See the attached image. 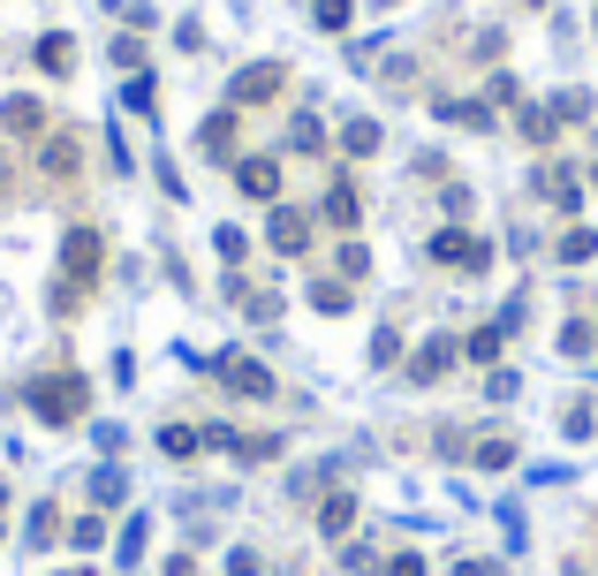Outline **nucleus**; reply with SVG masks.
Returning <instances> with one entry per match:
<instances>
[{"label": "nucleus", "instance_id": "1", "mask_svg": "<svg viewBox=\"0 0 598 576\" xmlns=\"http://www.w3.org/2000/svg\"><path fill=\"white\" fill-rule=\"evenodd\" d=\"M99 266H107L99 228H69V243H61V288H53V311H76V303H84V288L99 281Z\"/></svg>", "mask_w": 598, "mask_h": 576}, {"label": "nucleus", "instance_id": "2", "mask_svg": "<svg viewBox=\"0 0 598 576\" xmlns=\"http://www.w3.org/2000/svg\"><path fill=\"white\" fill-rule=\"evenodd\" d=\"M84 403H91V387H84L76 372H46V380H30V410H38L46 425H76Z\"/></svg>", "mask_w": 598, "mask_h": 576}, {"label": "nucleus", "instance_id": "3", "mask_svg": "<svg viewBox=\"0 0 598 576\" xmlns=\"http://www.w3.org/2000/svg\"><path fill=\"white\" fill-rule=\"evenodd\" d=\"M289 92V61H258V69H243L235 84H228V107L243 115V107H266V99H281Z\"/></svg>", "mask_w": 598, "mask_h": 576}, {"label": "nucleus", "instance_id": "4", "mask_svg": "<svg viewBox=\"0 0 598 576\" xmlns=\"http://www.w3.org/2000/svg\"><path fill=\"white\" fill-rule=\"evenodd\" d=\"M432 259H440V266H469V274L492 266V251H485L469 228H440V236H432Z\"/></svg>", "mask_w": 598, "mask_h": 576}, {"label": "nucleus", "instance_id": "5", "mask_svg": "<svg viewBox=\"0 0 598 576\" xmlns=\"http://www.w3.org/2000/svg\"><path fill=\"white\" fill-rule=\"evenodd\" d=\"M220 380H228V395H243V403H273V372H266V364H251V357H228V364H220Z\"/></svg>", "mask_w": 598, "mask_h": 576}, {"label": "nucleus", "instance_id": "6", "mask_svg": "<svg viewBox=\"0 0 598 576\" xmlns=\"http://www.w3.org/2000/svg\"><path fill=\"white\" fill-rule=\"evenodd\" d=\"M266 243H273V251H289V259H303V251H310V220H303L296 205H273V220H266Z\"/></svg>", "mask_w": 598, "mask_h": 576}, {"label": "nucleus", "instance_id": "7", "mask_svg": "<svg viewBox=\"0 0 598 576\" xmlns=\"http://www.w3.org/2000/svg\"><path fill=\"white\" fill-rule=\"evenodd\" d=\"M454 357H462V341H454V334H432V341H425V357L410 364V380H448Z\"/></svg>", "mask_w": 598, "mask_h": 576}, {"label": "nucleus", "instance_id": "8", "mask_svg": "<svg viewBox=\"0 0 598 576\" xmlns=\"http://www.w3.org/2000/svg\"><path fill=\"white\" fill-rule=\"evenodd\" d=\"M235 182H243V197H266V205H273V197H281V159H243Z\"/></svg>", "mask_w": 598, "mask_h": 576}, {"label": "nucleus", "instance_id": "9", "mask_svg": "<svg viewBox=\"0 0 598 576\" xmlns=\"http://www.w3.org/2000/svg\"><path fill=\"white\" fill-rule=\"evenodd\" d=\"M38 69H46V76H69V69H76V38H69V31H46V38H38Z\"/></svg>", "mask_w": 598, "mask_h": 576}, {"label": "nucleus", "instance_id": "10", "mask_svg": "<svg viewBox=\"0 0 598 576\" xmlns=\"http://www.w3.org/2000/svg\"><path fill=\"white\" fill-rule=\"evenodd\" d=\"M326 220H333V228H356V220H364V197H356V182H333V190H326Z\"/></svg>", "mask_w": 598, "mask_h": 576}, {"label": "nucleus", "instance_id": "11", "mask_svg": "<svg viewBox=\"0 0 598 576\" xmlns=\"http://www.w3.org/2000/svg\"><path fill=\"white\" fill-rule=\"evenodd\" d=\"M0 122H8L15 137H38V130H46V107H38V99H8V107H0Z\"/></svg>", "mask_w": 598, "mask_h": 576}, {"label": "nucleus", "instance_id": "12", "mask_svg": "<svg viewBox=\"0 0 598 576\" xmlns=\"http://www.w3.org/2000/svg\"><path fill=\"white\" fill-rule=\"evenodd\" d=\"M515 130H523V144H553V137H561L553 107H523V115H515Z\"/></svg>", "mask_w": 598, "mask_h": 576}, {"label": "nucleus", "instance_id": "13", "mask_svg": "<svg viewBox=\"0 0 598 576\" xmlns=\"http://www.w3.org/2000/svg\"><path fill=\"white\" fill-rule=\"evenodd\" d=\"M538 190H546V197H553L561 213H569V205L584 197V182H576V167H546V182H538Z\"/></svg>", "mask_w": 598, "mask_h": 576}, {"label": "nucleus", "instance_id": "14", "mask_svg": "<svg viewBox=\"0 0 598 576\" xmlns=\"http://www.w3.org/2000/svg\"><path fill=\"white\" fill-rule=\"evenodd\" d=\"M38 159H46V175H76L84 144H76V137H46V152H38Z\"/></svg>", "mask_w": 598, "mask_h": 576}, {"label": "nucleus", "instance_id": "15", "mask_svg": "<svg viewBox=\"0 0 598 576\" xmlns=\"http://www.w3.org/2000/svg\"><path fill=\"white\" fill-rule=\"evenodd\" d=\"M349 524H356V501H349V493H333V501L318 508V531H326V539H341Z\"/></svg>", "mask_w": 598, "mask_h": 576}, {"label": "nucleus", "instance_id": "16", "mask_svg": "<svg viewBox=\"0 0 598 576\" xmlns=\"http://www.w3.org/2000/svg\"><path fill=\"white\" fill-rule=\"evenodd\" d=\"M440 122H454V130H485L492 115H485L477 99H440Z\"/></svg>", "mask_w": 598, "mask_h": 576}, {"label": "nucleus", "instance_id": "17", "mask_svg": "<svg viewBox=\"0 0 598 576\" xmlns=\"http://www.w3.org/2000/svg\"><path fill=\"white\" fill-rule=\"evenodd\" d=\"M205 152H212V159H228V152H235V107L205 122Z\"/></svg>", "mask_w": 598, "mask_h": 576}, {"label": "nucleus", "instance_id": "18", "mask_svg": "<svg viewBox=\"0 0 598 576\" xmlns=\"http://www.w3.org/2000/svg\"><path fill=\"white\" fill-rule=\"evenodd\" d=\"M341 152L371 159V152H379V122H349V130H341Z\"/></svg>", "mask_w": 598, "mask_h": 576}, {"label": "nucleus", "instance_id": "19", "mask_svg": "<svg viewBox=\"0 0 598 576\" xmlns=\"http://www.w3.org/2000/svg\"><path fill=\"white\" fill-rule=\"evenodd\" d=\"M462 357H469V364H492V357H500V326H477V334L462 341Z\"/></svg>", "mask_w": 598, "mask_h": 576}, {"label": "nucleus", "instance_id": "20", "mask_svg": "<svg viewBox=\"0 0 598 576\" xmlns=\"http://www.w3.org/2000/svg\"><path fill=\"white\" fill-rule=\"evenodd\" d=\"M508 463H515V440H500V432L477 440V470H508Z\"/></svg>", "mask_w": 598, "mask_h": 576}, {"label": "nucleus", "instance_id": "21", "mask_svg": "<svg viewBox=\"0 0 598 576\" xmlns=\"http://www.w3.org/2000/svg\"><path fill=\"white\" fill-rule=\"evenodd\" d=\"M553 122H591V92H561L553 99Z\"/></svg>", "mask_w": 598, "mask_h": 576}, {"label": "nucleus", "instance_id": "22", "mask_svg": "<svg viewBox=\"0 0 598 576\" xmlns=\"http://www.w3.org/2000/svg\"><path fill=\"white\" fill-rule=\"evenodd\" d=\"M53 524H61V508L38 501V508H30V547H53Z\"/></svg>", "mask_w": 598, "mask_h": 576}, {"label": "nucleus", "instance_id": "23", "mask_svg": "<svg viewBox=\"0 0 598 576\" xmlns=\"http://www.w3.org/2000/svg\"><path fill=\"white\" fill-rule=\"evenodd\" d=\"M69 547H76V554H91V547H107V524H99V516H76V531H69Z\"/></svg>", "mask_w": 598, "mask_h": 576}, {"label": "nucleus", "instance_id": "24", "mask_svg": "<svg viewBox=\"0 0 598 576\" xmlns=\"http://www.w3.org/2000/svg\"><path fill=\"white\" fill-rule=\"evenodd\" d=\"M591 251H598V236H591V228H569V236H561V259H569V266H584Z\"/></svg>", "mask_w": 598, "mask_h": 576}, {"label": "nucleus", "instance_id": "25", "mask_svg": "<svg viewBox=\"0 0 598 576\" xmlns=\"http://www.w3.org/2000/svg\"><path fill=\"white\" fill-rule=\"evenodd\" d=\"M159 447H167V455H197V447H205V432H190V425H167V432H159Z\"/></svg>", "mask_w": 598, "mask_h": 576}, {"label": "nucleus", "instance_id": "26", "mask_svg": "<svg viewBox=\"0 0 598 576\" xmlns=\"http://www.w3.org/2000/svg\"><path fill=\"white\" fill-rule=\"evenodd\" d=\"M333 266L356 281V274H371V251H364V243H341V251H333Z\"/></svg>", "mask_w": 598, "mask_h": 576}, {"label": "nucleus", "instance_id": "27", "mask_svg": "<svg viewBox=\"0 0 598 576\" xmlns=\"http://www.w3.org/2000/svg\"><path fill=\"white\" fill-rule=\"evenodd\" d=\"M349 15H356V0H318V31H349Z\"/></svg>", "mask_w": 598, "mask_h": 576}, {"label": "nucleus", "instance_id": "28", "mask_svg": "<svg viewBox=\"0 0 598 576\" xmlns=\"http://www.w3.org/2000/svg\"><path fill=\"white\" fill-rule=\"evenodd\" d=\"M310 303H318V311H349V288H341V281H318V288H310Z\"/></svg>", "mask_w": 598, "mask_h": 576}, {"label": "nucleus", "instance_id": "29", "mask_svg": "<svg viewBox=\"0 0 598 576\" xmlns=\"http://www.w3.org/2000/svg\"><path fill=\"white\" fill-rule=\"evenodd\" d=\"M212 243H220V259H228V266H235V259H243V251H251V236H243V228H220V236H212Z\"/></svg>", "mask_w": 598, "mask_h": 576}, {"label": "nucleus", "instance_id": "30", "mask_svg": "<svg viewBox=\"0 0 598 576\" xmlns=\"http://www.w3.org/2000/svg\"><path fill=\"white\" fill-rule=\"evenodd\" d=\"M394 357H402V334H394V326H379V341H371V364H394Z\"/></svg>", "mask_w": 598, "mask_h": 576}, {"label": "nucleus", "instance_id": "31", "mask_svg": "<svg viewBox=\"0 0 598 576\" xmlns=\"http://www.w3.org/2000/svg\"><path fill=\"white\" fill-rule=\"evenodd\" d=\"M91 501H107V508H114V501H122V470H99V478H91Z\"/></svg>", "mask_w": 598, "mask_h": 576}, {"label": "nucleus", "instance_id": "32", "mask_svg": "<svg viewBox=\"0 0 598 576\" xmlns=\"http://www.w3.org/2000/svg\"><path fill=\"white\" fill-rule=\"evenodd\" d=\"M289 144H296V152H318V144H326V130H318V122H296V130H289Z\"/></svg>", "mask_w": 598, "mask_h": 576}, {"label": "nucleus", "instance_id": "33", "mask_svg": "<svg viewBox=\"0 0 598 576\" xmlns=\"http://www.w3.org/2000/svg\"><path fill=\"white\" fill-rule=\"evenodd\" d=\"M379 576H425V554H394V562H387Z\"/></svg>", "mask_w": 598, "mask_h": 576}, {"label": "nucleus", "instance_id": "34", "mask_svg": "<svg viewBox=\"0 0 598 576\" xmlns=\"http://www.w3.org/2000/svg\"><path fill=\"white\" fill-rule=\"evenodd\" d=\"M167 576H197V562H167Z\"/></svg>", "mask_w": 598, "mask_h": 576}, {"label": "nucleus", "instance_id": "35", "mask_svg": "<svg viewBox=\"0 0 598 576\" xmlns=\"http://www.w3.org/2000/svg\"><path fill=\"white\" fill-rule=\"evenodd\" d=\"M454 576H500V569H454Z\"/></svg>", "mask_w": 598, "mask_h": 576}, {"label": "nucleus", "instance_id": "36", "mask_svg": "<svg viewBox=\"0 0 598 576\" xmlns=\"http://www.w3.org/2000/svg\"><path fill=\"white\" fill-rule=\"evenodd\" d=\"M530 8H538V0H530Z\"/></svg>", "mask_w": 598, "mask_h": 576}]
</instances>
